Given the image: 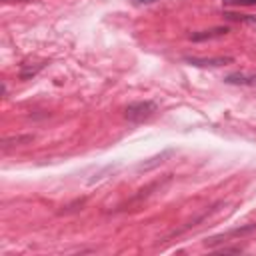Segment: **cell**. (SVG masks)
Masks as SVG:
<instances>
[{
  "label": "cell",
  "mask_w": 256,
  "mask_h": 256,
  "mask_svg": "<svg viewBox=\"0 0 256 256\" xmlns=\"http://www.w3.org/2000/svg\"><path fill=\"white\" fill-rule=\"evenodd\" d=\"M230 32L228 26H214V28H206V30H196L192 32L188 38L192 42H204V40H214V38H222Z\"/></svg>",
  "instance_id": "cell-3"
},
{
  "label": "cell",
  "mask_w": 256,
  "mask_h": 256,
  "mask_svg": "<svg viewBox=\"0 0 256 256\" xmlns=\"http://www.w3.org/2000/svg\"><path fill=\"white\" fill-rule=\"evenodd\" d=\"M226 84H234V86H256V74H246V72H232L228 76H224Z\"/></svg>",
  "instance_id": "cell-6"
},
{
  "label": "cell",
  "mask_w": 256,
  "mask_h": 256,
  "mask_svg": "<svg viewBox=\"0 0 256 256\" xmlns=\"http://www.w3.org/2000/svg\"><path fill=\"white\" fill-rule=\"evenodd\" d=\"M224 16L228 18V20H240V22H256V16H252V14H234V12H224Z\"/></svg>",
  "instance_id": "cell-9"
},
{
  "label": "cell",
  "mask_w": 256,
  "mask_h": 256,
  "mask_svg": "<svg viewBox=\"0 0 256 256\" xmlns=\"http://www.w3.org/2000/svg\"><path fill=\"white\" fill-rule=\"evenodd\" d=\"M226 4H234V6H250V4H256V0H226Z\"/></svg>",
  "instance_id": "cell-10"
},
{
  "label": "cell",
  "mask_w": 256,
  "mask_h": 256,
  "mask_svg": "<svg viewBox=\"0 0 256 256\" xmlns=\"http://www.w3.org/2000/svg\"><path fill=\"white\" fill-rule=\"evenodd\" d=\"M218 252H224V254H228V252H242V248L240 246H224V248H218Z\"/></svg>",
  "instance_id": "cell-11"
},
{
  "label": "cell",
  "mask_w": 256,
  "mask_h": 256,
  "mask_svg": "<svg viewBox=\"0 0 256 256\" xmlns=\"http://www.w3.org/2000/svg\"><path fill=\"white\" fill-rule=\"evenodd\" d=\"M252 230H256V224H248V226H242V228H234V230H230V232H224V234H220V236H212L210 240H206V244L208 246H216L218 242H226L228 238H234V236H244V234H248V232H252Z\"/></svg>",
  "instance_id": "cell-4"
},
{
  "label": "cell",
  "mask_w": 256,
  "mask_h": 256,
  "mask_svg": "<svg viewBox=\"0 0 256 256\" xmlns=\"http://www.w3.org/2000/svg\"><path fill=\"white\" fill-rule=\"evenodd\" d=\"M172 154H174V150H172V148H170V150H164V152H160V154H156V156H152V158H148V160L140 162V164L136 166V170H138V172H148V170H152V168H156V166L164 164Z\"/></svg>",
  "instance_id": "cell-5"
},
{
  "label": "cell",
  "mask_w": 256,
  "mask_h": 256,
  "mask_svg": "<svg viewBox=\"0 0 256 256\" xmlns=\"http://www.w3.org/2000/svg\"><path fill=\"white\" fill-rule=\"evenodd\" d=\"M224 2H226V0H224Z\"/></svg>",
  "instance_id": "cell-14"
},
{
  "label": "cell",
  "mask_w": 256,
  "mask_h": 256,
  "mask_svg": "<svg viewBox=\"0 0 256 256\" xmlns=\"http://www.w3.org/2000/svg\"><path fill=\"white\" fill-rule=\"evenodd\" d=\"M32 140V136H14V138H6L4 142H2V150L6 152L10 146H16V144H20V142H30Z\"/></svg>",
  "instance_id": "cell-7"
},
{
  "label": "cell",
  "mask_w": 256,
  "mask_h": 256,
  "mask_svg": "<svg viewBox=\"0 0 256 256\" xmlns=\"http://www.w3.org/2000/svg\"><path fill=\"white\" fill-rule=\"evenodd\" d=\"M158 112V104L152 102V100H140V102H132L124 108V118L128 122H144V120H150L154 114Z\"/></svg>",
  "instance_id": "cell-1"
},
{
  "label": "cell",
  "mask_w": 256,
  "mask_h": 256,
  "mask_svg": "<svg viewBox=\"0 0 256 256\" xmlns=\"http://www.w3.org/2000/svg\"><path fill=\"white\" fill-rule=\"evenodd\" d=\"M134 4H138V6H142V4H154L156 0H132Z\"/></svg>",
  "instance_id": "cell-12"
},
{
  "label": "cell",
  "mask_w": 256,
  "mask_h": 256,
  "mask_svg": "<svg viewBox=\"0 0 256 256\" xmlns=\"http://www.w3.org/2000/svg\"><path fill=\"white\" fill-rule=\"evenodd\" d=\"M4 4H10V2H36V0H2Z\"/></svg>",
  "instance_id": "cell-13"
},
{
  "label": "cell",
  "mask_w": 256,
  "mask_h": 256,
  "mask_svg": "<svg viewBox=\"0 0 256 256\" xmlns=\"http://www.w3.org/2000/svg\"><path fill=\"white\" fill-rule=\"evenodd\" d=\"M186 64L190 66H198V68H216V66H226L232 64L234 58L232 56H214V58H196V56H186L184 58Z\"/></svg>",
  "instance_id": "cell-2"
},
{
  "label": "cell",
  "mask_w": 256,
  "mask_h": 256,
  "mask_svg": "<svg viewBox=\"0 0 256 256\" xmlns=\"http://www.w3.org/2000/svg\"><path fill=\"white\" fill-rule=\"evenodd\" d=\"M42 68H44V62H42V64H36V66H24V68L20 70V78H22V80H28L30 76H34V74L40 72Z\"/></svg>",
  "instance_id": "cell-8"
}]
</instances>
